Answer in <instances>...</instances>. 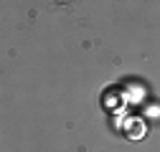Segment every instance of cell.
<instances>
[{"instance_id":"1","label":"cell","mask_w":160,"mask_h":152,"mask_svg":"<svg viewBox=\"0 0 160 152\" xmlns=\"http://www.w3.org/2000/svg\"><path fill=\"white\" fill-rule=\"evenodd\" d=\"M125 135L130 137V140H142L145 137V132H148V127H145V122L142 119H137V117H130L127 122H125Z\"/></svg>"}]
</instances>
